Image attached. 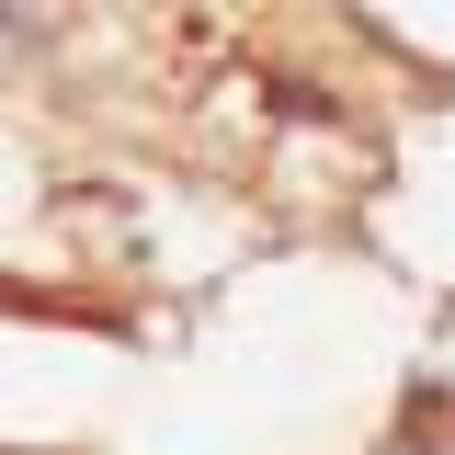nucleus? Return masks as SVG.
I'll return each instance as SVG.
<instances>
[{"mask_svg":"<svg viewBox=\"0 0 455 455\" xmlns=\"http://www.w3.org/2000/svg\"><path fill=\"white\" fill-rule=\"evenodd\" d=\"M376 455H455V387H421V398L387 421V444H376Z\"/></svg>","mask_w":455,"mask_h":455,"instance_id":"obj_1","label":"nucleus"},{"mask_svg":"<svg viewBox=\"0 0 455 455\" xmlns=\"http://www.w3.org/2000/svg\"><path fill=\"white\" fill-rule=\"evenodd\" d=\"M0 23H12V35H35V23H46V0H0Z\"/></svg>","mask_w":455,"mask_h":455,"instance_id":"obj_2","label":"nucleus"}]
</instances>
